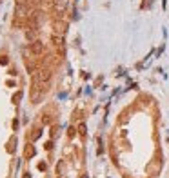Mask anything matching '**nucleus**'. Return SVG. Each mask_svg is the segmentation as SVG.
I'll return each instance as SVG.
<instances>
[{"instance_id":"nucleus-1","label":"nucleus","mask_w":169,"mask_h":178,"mask_svg":"<svg viewBox=\"0 0 169 178\" xmlns=\"http://www.w3.org/2000/svg\"><path fill=\"white\" fill-rule=\"evenodd\" d=\"M31 53L33 55H42L44 53V44H42L40 40H33V44H31Z\"/></svg>"},{"instance_id":"nucleus-2","label":"nucleus","mask_w":169,"mask_h":178,"mask_svg":"<svg viewBox=\"0 0 169 178\" xmlns=\"http://www.w3.org/2000/svg\"><path fill=\"white\" fill-rule=\"evenodd\" d=\"M66 7H67V0H57V2H55V9L58 13H64Z\"/></svg>"},{"instance_id":"nucleus-3","label":"nucleus","mask_w":169,"mask_h":178,"mask_svg":"<svg viewBox=\"0 0 169 178\" xmlns=\"http://www.w3.org/2000/svg\"><path fill=\"white\" fill-rule=\"evenodd\" d=\"M38 78H40L42 82H47V80L51 78V71H49V69H44V71H40V75H38Z\"/></svg>"},{"instance_id":"nucleus-4","label":"nucleus","mask_w":169,"mask_h":178,"mask_svg":"<svg viewBox=\"0 0 169 178\" xmlns=\"http://www.w3.org/2000/svg\"><path fill=\"white\" fill-rule=\"evenodd\" d=\"M78 134H80V137H86V134H87V131H86V124H80V125H78Z\"/></svg>"},{"instance_id":"nucleus-5","label":"nucleus","mask_w":169,"mask_h":178,"mask_svg":"<svg viewBox=\"0 0 169 178\" xmlns=\"http://www.w3.org/2000/svg\"><path fill=\"white\" fill-rule=\"evenodd\" d=\"M26 36H27L29 40H35V36H37V29L33 27V29H31V31H27V33H26Z\"/></svg>"},{"instance_id":"nucleus-6","label":"nucleus","mask_w":169,"mask_h":178,"mask_svg":"<svg viewBox=\"0 0 169 178\" xmlns=\"http://www.w3.org/2000/svg\"><path fill=\"white\" fill-rule=\"evenodd\" d=\"M13 100H15V102H20V100H22V91H18L16 95L13 97Z\"/></svg>"},{"instance_id":"nucleus-7","label":"nucleus","mask_w":169,"mask_h":178,"mask_svg":"<svg viewBox=\"0 0 169 178\" xmlns=\"http://www.w3.org/2000/svg\"><path fill=\"white\" fill-rule=\"evenodd\" d=\"M46 167H47V165H46L44 162H42V164H38V169H40V171H46Z\"/></svg>"},{"instance_id":"nucleus-8","label":"nucleus","mask_w":169,"mask_h":178,"mask_svg":"<svg viewBox=\"0 0 169 178\" xmlns=\"http://www.w3.org/2000/svg\"><path fill=\"white\" fill-rule=\"evenodd\" d=\"M42 122H44V124H49L51 118H49V117H42Z\"/></svg>"},{"instance_id":"nucleus-9","label":"nucleus","mask_w":169,"mask_h":178,"mask_svg":"<svg viewBox=\"0 0 169 178\" xmlns=\"http://www.w3.org/2000/svg\"><path fill=\"white\" fill-rule=\"evenodd\" d=\"M7 62H9V60H7L6 56H4V58H0V64H2V66H6V64H7Z\"/></svg>"},{"instance_id":"nucleus-10","label":"nucleus","mask_w":169,"mask_h":178,"mask_svg":"<svg viewBox=\"0 0 169 178\" xmlns=\"http://www.w3.org/2000/svg\"><path fill=\"white\" fill-rule=\"evenodd\" d=\"M37 138H40V131H37V133L33 134V140H37Z\"/></svg>"},{"instance_id":"nucleus-11","label":"nucleus","mask_w":169,"mask_h":178,"mask_svg":"<svg viewBox=\"0 0 169 178\" xmlns=\"http://www.w3.org/2000/svg\"><path fill=\"white\" fill-rule=\"evenodd\" d=\"M24 178H31V176H29V174H24Z\"/></svg>"}]
</instances>
